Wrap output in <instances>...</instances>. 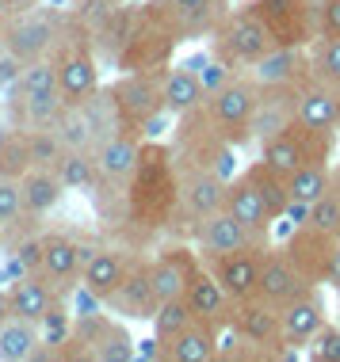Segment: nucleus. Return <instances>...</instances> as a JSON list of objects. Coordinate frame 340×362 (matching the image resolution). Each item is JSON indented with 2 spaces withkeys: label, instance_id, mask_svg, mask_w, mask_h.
Masks as SVG:
<instances>
[{
  "label": "nucleus",
  "instance_id": "1",
  "mask_svg": "<svg viewBox=\"0 0 340 362\" xmlns=\"http://www.w3.org/2000/svg\"><path fill=\"white\" fill-rule=\"evenodd\" d=\"M96 214L130 248H149L180 221V164L176 149L164 141H142L138 164L123 183H96Z\"/></svg>",
  "mask_w": 340,
  "mask_h": 362
},
{
  "label": "nucleus",
  "instance_id": "2",
  "mask_svg": "<svg viewBox=\"0 0 340 362\" xmlns=\"http://www.w3.org/2000/svg\"><path fill=\"white\" fill-rule=\"evenodd\" d=\"M50 62L57 73V95L65 107H76L100 92V54H96L92 31L76 16H65Z\"/></svg>",
  "mask_w": 340,
  "mask_h": 362
},
{
  "label": "nucleus",
  "instance_id": "3",
  "mask_svg": "<svg viewBox=\"0 0 340 362\" xmlns=\"http://www.w3.org/2000/svg\"><path fill=\"white\" fill-rule=\"evenodd\" d=\"M62 358L69 362H130L138 358V344L108 313H76L73 332L62 344Z\"/></svg>",
  "mask_w": 340,
  "mask_h": 362
},
{
  "label": "nucleus",
  "instance_id": "4",
  "mask_svg": "<svg viewBox=\"0 0 340 362\" xmlns=\"http://www.w3.org/2000/svg\"><path fill=\"white\" fill-rule=\"evenodd\" d=\"M271 35L268 27L260 23V16L252 12L249 4L241 8H230L226 16L218 19V27L210 31V57H218L222 65L230 69H252L268 50H271Z\"/></svg>",
  "mask_w": 340,
  "mask_h": 362
},
{
  "label": "nucleus",
  "instance_id": "5",
  "mask_svg": "<svg viewBox=\"0 0 340 362\" xmlns=\"http://www.w3.org/2000/svg\"><path fill=\"white\" fill-rule=\"evenodd\" d=\"M226 325L241 336V344L249 347L252 362H283L287 339H283V320H279V305H271L264 298H245L230 305Z\"/></svg>",
  "mask_w": 340,
  "mask_h": 362
},
{
  "label": "nucleus",
  "instance_id": "6",
  "mask_svg": "<svg viewBox=\"0 0 340 362\" xmlns=\"http://www.w3.org/2000/svg\"><path fill=\"white\" fill-rule=\"evenodd\" d=\"M256 100H260V84L252 73H233L218 92L207 95V115L210 122L218 126V134L226 138L233 149L256 141L252 138V111H256Z\"/></svg>",
  "mask_w": 340,
  "mask_h": 362
},
{
  "label": "nucleus",
  "instance_id": "7",
  "mask_svg": "<svg viewBox=\"0 0 340 362\" xmlns=\"http://www.w3.org/2000/svg\"><path fill=\"white\" fill-rule=\"evenodd\" d=\"M164 69H145V73H119L115 84L108 88V100L115 107L119 130H134L142 134L145 122L157 119L164 111Z\"/></svg>",
  "mask_w": 340,
  "mask_h": 362
},
{
  "label": "nucleus",
  "instance_id": "8",
  "mask_svg": "<svg viewBox=\"0 0 340 362\" xmlns=\"http://www.w3.org/2000/svg\"><path fill=\"white\" fill-rule=\"evenodd\" d=\"M333 145H336V134H325V130H314L306 122H287L283 130L260 138V160H268L276 172L290 175L295 168H302L310 160H333Z\"/></svg>",
  "mask_w": 340,
  "mask_h": 362
},
{
  "label": "nucleus",
  "instance_id": "9",
  "mask_svg": "<svg viewBox=\"0 0 340 362\" xmlns=\"http://www.w3.org/2000/svg\"><path fill=\"white\" fill-rule=\"evenodd\" d=\"M65 27V16L57 8H31L23 16H4L0 19V46L8 54H16L19 62H42V57L54 54L57 35Z\"/></svg>",
  "mask_w": 340,
  "mask_h": 362
},
{
  "label": "nucleus",
  "instance_id": "10",
  "mask_svg": "<svg viewBox=\"0 0 340 362\" xmlns=\"http://www.w3.org/2000/svg\"><path fill=\"white\" fill-rule=\"evenodd\" d=\"M276 46L306 50L322 35V0H249Z\"/></svg>",
  "mask_w": 340,
  "mask_h": 362
},
{
  "label": "nucleus",
  "instance_id": "11",
  "mask_svg": "<svg viewBox=\"0 0 340 362\" xmlns=\"http://www.w3.org/2000/svg\"><path fill=\"white\" fill-rule=\"evenodd\" d=\"M180 164V221L188 225V233H196V225L210 214H218L226 206V175H218L215 168L207 164H196V160H183L176 156ZM180 221H176V233H180Z\"/></svg>",
  "mask_w": 340,
  "mask_h": 362
},
{
  "label": "nucleus",
  "instance_id": "12",
  "mask_svg": "<svg viewBox=\"0 0 340 362\" xmlns=\"http://www.w3.org/2000/svg\"><path fill=\"white\" fill-rule=\"evenodd\" d=\"M145 8L169 27V35L176 38V42L210 38V31L218 27V19L230 12L226 0H145Z\"/></svg>",
  "mask_w": 340,
  "mask_h": 362
},
{
  "label": "nucleus",
  "instance_id": "13",
  "mask_svg": "<svg viewBox=\"0 0 340 362\" xmlns=\"http://www.w3.org/2000/svg\"><path fill=\"white\" fill-rule=\"evenodd\" d=\"M196 244H199V256L203 259H215V256H226V252H241V248H268L271 237H260V233H252L249 225H241L233 214L218 210L210 214V218H203L196 225Z\"/></svg>",
  "mask_w": 340,
  "mask_h": 362
},
{
  "label": "nucleus",
  "instance_id": "14",
  "mask_svg": "<svg viewBox=\"0 0 340 362\" xmlns=\"http://www.w3.org/2000/svg\"><path fill=\"white\" fill-rule=\"evenodd\" d=\"M333 244L336 237L322 233L317 225H295L290 237L283 244L287 259L298 267V275L306 279V286H325V275H329V259H333Z\"/></svg>",
  "mask_w": 340,
  "mask_h": 362
},
{
  "label": "nucleus",
  "instance_id": "15",
  "mask_svg": "<svg viewBox=\"0 0 340 362\" xmlns=\"http://www.w3.org/2000/svg\"><path fill=\"white\" fill-rule=\"evenodd\" d=\"M203 267V256L199 252H191L188 244H169V248H161L157 256L149 259V275H153V293H157V301H172V298H183L191 286V279L199 275Z\"/></svg>",
  "mask_w": 340,
  "mask_h": 362
},
{
  "label": "nucleus",
  "instance_id": "16",
  "mask_svg": "<svg viewBox=\"0 0 340 362\" xmlns=\"http://www.w3.org/2000/svg\"><path fill=\"white\" fill-rule=\"evenodd\" d=\"M111 313H123V317H134V320H153L157 313V293H153V275H149V259L138 252L134 267L126 271V279L119 282V290L103 301Z\"/></svg>",
  "mask_w": 340,
  "mask_h": 362
},
{
  "label": "nucleus",
  "instance_id": "17",
  "mask_svg": "<svg viewBox=\"0 0 340 362\" xmlns=\"http://www.w3.org/2000/svg\"><path fill=\"white\" fill-rule=\"evenodd\" d=\"M271 248V244H268ZM215 279L222 282V290L230 293L233 301H245L256 293V282H260V263H264V248H241V252H226V256H215V259H203Z\"/></svg>",
  "mask_w": 340,
  "mask_h": 362
},
{
  "label": "nucleus",
  "instance_id": "18",
  "mask_svg": "<svg viewBox=\"0 0 340 362\" xmlns=\"http://www.w3.org/2000/svg\"><path fill=\"white\" fill-rule=\"evenodd\" d=\"M295 119L314 126V130L340 134V95H336V88L314 81V76H306L302 84H295Z\"/></svg>",
  "mask_w": 340,
  "mask_h": 362
},
{
  "label": "nucleus",
  "instance_id": "19",
  "mask_svg": "<svg viewBox=\"0 0 340 362\" xmlns=\"http://www.w3.org/2000/svg\"><path fill=\"white\" fill-rule=\"evenodd\" d=\"M279 320H283V339L290 347H310V339L322 332V325L329 320L325 313V298H322V286H310L302 290L295 301H287L279 309Z\"/></svg>",
  "mask_w": 340,
  "mask_h": 362
},
{
  "label": "nucleus",
  "instance_id": "20",
  "mask_svg": "<svg viewBox=\"0 0 340 362\" xmlns=\"http://www.w3.org/2000/svg\"><path fill=\"white\" fill-rule=\"evenodd\" d=\"M306 286V279L298 275V267L287 259L283 248H264V263H260V282H256V298L271 301L283 309L287 301H295Z\"/></svg>",
  "mask_w": 340,
  "mask_h": 362
},
{
  "label": "nucleus",
  "instance_id": "21",
  "mask_svg": "<svg viewBox=\"0 0 340 362\" xmlns=\"http://www.w3.org/2000/svg\"><path fill=\"white\" fill-rule=\"evenodd\" d=\"M81 240L69 237V233H46V252H42V267H38V275L54 286L57 298H65L76 279H81Z\"/></svg>",
  "mask_w": 340,
  "mask_h": 362
},
{
  "label": "nucleus",
  "instance_id": "22",
  "mask_svg": "<svg viewBox=\"0 0 340 362\" xmlns=\"http://www.w3.org/2000/svg\"><path fill=\"white\" fill-rule=\"evenodd\" d=\"M134 259H138V248L123 252V248H100L96 244V256L81 267V286L92 290L100 301H108L119 290V282L126 279V271L134 267Z\"/></svg>",
  "mask_w": 340,
  "mask_h": 362
},
{
  "label": "nucleus",
  "instance_id": "23",
  "mask_svg": "<svg viewBox=\"0 0 340 362\" xmlns=\"http://www.w3.org/2000/svg\"><path fill=\"white\" fill-rule=\"evenodd\" d=\"M142 134L134 130H115L108 134L100 145H96V168H100V183H123L126 175L134 172L138 164V153H142Z\"/></svg>",
  "mask_w": 340,
  "mask_h": 362
},
{
  "label": "nucleus",
  "instance_id": "24",
  "mask_svg": "<svg viewBox=\"0 0 340 362\" xmlns=\"http://www.w3.org/2000/svg\"><path fill=\"white\" fill-rule=\"evenodd\" d=\"M249 73L264 88H295L310 76V57L298 46H271Z\"/></svg>",
  "mask_w": 340,
  "mask_h": 362
},
{
  "label": "nucleus",
  "instance_id": "25",
  "mask_svg": "<svg viewBox=\"0 0 340 362\" xmlns=\"http://www.w3.org/2000/svg\"><path fill=\"white\" fill-rule=\"evenodd\" d=\"M226 214H233L241 225H249L252 233H260V237H271V225H276V218H271L268 202L260 199V191L252 187V180L245 172L233 175V180L226 183V206H222Z\"/></svg>",
  "mask_w": 340,
  "mask_h": 362
},
{
  "label": "nucleus",
  "instance_id": "26",
  "mask_svg": "<svg viewBox=\"0 0 340 362\" xmlns=\"http://www.w3.org/2000/svg\"><path fill=\"white\" fill-rule=\"evenodd\" d=\"M183 301L191 305V313H196V320H210V325H226L230 320V305H233V298L226 290H222V282L215 279V271L203 263L199 267V275L191 279V286L188 293H183Z\"/></svg>",
  "mask_w": 340,
  "mask_h": 362
},
{
  "label": "nucleus",
  "instance_id": "27",
  "mask_svg": "<svg viewBox=\"0 0 340 362\" xmlns=\"http://www.w3.org/2000/svg\"><path fill=\"white\" fill-rule=\"evenodd\" d=\"M218 325L210 320H191L180 336L164 344V362H215L218 358Z\"/></svg>",
  "mask_w": 340,
  "mask_h": 362
},
{
  "label": "nucleus",
  "instance_id": "28",
  "mask_svg": "<svg viewBox=\"0 0 340 362\" xmlns=\"http://www.w3.org/2000/svg\"><path fill=\"white\" fill-rule=\"evenodd\" d=\"M295 122V88H264L260 84V100L252 111V138H268V134L283 130Z\"/></svg>",
  "mask_w": 340,
  "mask_h": 362
},
{
  "label": "nucleus",
  "instance_id": "29",
  "mask_svg": "<svg viewBox=\"0 0 340 362\" xmlns=\"http://www.w3.org/2000/svg\"><path fill=\"white\" fill-rule=\"evenodd\" d=\"M203 103H207V88H203L199 73L191 65H169V73H164V111L172 119H180V115L196 111Z\"/></svg>",
  "mask_w": 340,
  "mask_h": 362
},
{
  "label": "nucleus",
  "instance_id": "30",
  "mask_svg": "<svg viewBox=\"0 0 340 362\" xmlns=\"http://www.w3.org/2000/svg\"><path fill=\"white\" fill-rule=\"evenodd\" d=\"M19 194H23V214L27 218H46L65 194V183L57 180L54 168H31L19 180Z\"/></svg>",
  "mask_w": 340,
  "mask_h": 362
},
{
  "label": "nucleus",
  "instance_id": "31",
  "mask_svg": "<svg viewBox=\"0 0 340 362\" xmlns=\"http://www.w3.org/2000/svg\"><path fill=\"white\" fill-rule=\"evenodd\" d=\"M8 301H12V317L42 320V313L57 301V293L42 275H19L12 286H8Z\"/></svg>",
  "mask_w": 340,
  "mask_h": 362
},
{
  "label": "nucleus",
  "instance_id": "32",
  "mask_svg": "<svg viewBox=\"0 0 340 362\" xmlns=\"http://www.w3.org/2000/svg\"><path fill=\"white\" fill-rule=\"evenodd\" d=\"M38 347H42L38 320L8 317L4 325H0V362H31Z\"/></svg>",
  "mask_w": 340,
  "mask_h": 362
},
{
  "label": "nucleus",
  "instance_id": "33",
  "mask_svg": "<svg viewBox=\"0 0 340 362\" xmlns=\"http://www.w3.org/2000/svg\"><path fill=\"white\" fill-rule=\"evenodd\" d=\"M57 180L65 191H92L100 183V168H96V149H62L54 164Z\"/></svg>",
  "mask_w": 340,
  "mask_h": 362
},
{
  "label": "nucleus",
  "instance_id": "34",
  "mask_svg": "<svg viewBox=\"0 0 340 362\" xmlns=\"http://www.w3.org/2000/svg\"><path fill=\"white\" fill-rule=\"evenodd\" d=\"M245 175L252 180V187L260 191V199L268 202V210H271V218L276 221H283V214L290 206V191H287V175L283 172H276L268 160H252Z\"/></svg>",
  "mask_w": 340,
  "mask_h": 362
},
{
  "label": "nucleus",
  "instance_id": "35",
  "mask_svg": "<svg viewBox=\"0 0 340 362\" xmlns=\"http://www.w3.org/2000/svg\"><path fill=\"white\" fill-rule=\"evenodd\" d=\"M329 180H333V160H310V164H302V168H295L287 175V191L295 202H310V206H314V202L329 191Z\"/></svg>",
  "mask_w": 340,
  "mask_h": 362
},
{
  "label": "nucleus",
  "instance_id": "36",
  "mask_svg": "<svg viewBox=\"0 0 340 362\" xmlns=\"http://www.w3.org/2000/svg\"><path fill=\"white\" fill-rule=\"evenodd\" d=\"M306 57H310V76H314V81L340 88V38L317 35L314 42L306 46Z\"/></svg>",
  "mask_w": 340,
  "mask_h": 362
},
{
  "label": "nucleus",
  "instance_id": "37",
  "mask_svg": "<svg viewBox=\"0 0 340 362\" xmlns=\"http://www.w3.org/2000/svg\"><path fill=\"white\" fill-rule=\"evenodd\" d=\"M31 172V153H27V134L23 130H4L0 134V175L8 180H23Z\"/></svg>",
  "mask_w": 340,
  "mask_h": 362
},
{
  "label": "nucleus",
  "instance_id": "38",
  "mask_svg": "<svg viewBox=\"0 0 340 362\" xmlns=\"http://www.w3.org/2000/svg\"><path fill=\"white\" fill-rule=\"evenodd\" d=\"M191 320H196V313H191L188 301H183V298H172V301H161L149 325H153V336H157L161 344H169V339L180 336V332L188 328Z\"/></svg>",
  "mask_w": 340,
  "mask_h": 362
},
{
  "label": "nucleus",
  "instance_id": "39",
  "mask_svg": "<svg viewBox=\"0 0 340 362\" xmlns=\"http://www.w3.org/2000/svg\"><path fill=\"white\" fill-rule=\"evenodd\" d=\"M310 225H317L329 237H340V164L333 168V180H329V191L310 206Z\"/></svg>",
  "mask_w": 340,
  "mask_h": 362
},
{
  "label": "nucleus",
  "instance_id": "40",
  "mask_svg": "<svg viewBox=\"0 0 340 362\" xmlns=\"http://www.w3.org/2000/svg\"><path fill=\"white\" fill-rule=\"evenodd\" d=\"M38 332H42V344L46 347H54L57 351V358H62V344L69 339V332H73V313L65 309V301L57 298L50 309L42 313V320H38Z\"/></svg>",
  "mask_w": 340,
  "mask_h": 362
},
{
  "label": "nucleus",
  "instance_id": "41",
  "mask_svg": "<svg viewBox=\"0 0 340 362\" xmlns=\"http://www.w3.org/2000/svg\"><path fill=\"white\" fill-rule=\"evenodd\" d=\"M12 88H19L23 95H50V92H57L54 62H50V57H42V62H27L23 73H19V81Z\"/></svg>",
  "mask_w": 340,
  "mask_h": 362
},
{
  "label": "nucleus",
  "instance_id": "42",
  "mask_svg": "<svg viewBox=\"0 0 340 362\" xmlns=\"http://www.w3.org/2000/svg\"><path fill=\"white\" fill-rule=\"evenodd\" d=\"M27 134V153H31V168H54L62 156V141H57L54 126H35Z\"/></svg>",
  "mask_w": 340,
  "mask_h": 362
},
{
  "label": "nucleus",
  "instance_id": "43",
  "mask_svg": "<svg viewBox=\"0 0 340 362\" xmlns=\"http://www.w3.org/2000/svg\"><path fill=\"white\" fill-rule=\"evenodd\" d=\"M27 214H23V194H19V180H8V175H0V225H4V233L19 225Z\"/></svg>",
  "mask_w": 340,
  "mask_h": 362
},
{
  "label": "nucleus",
  "instance_id": "44",
  "mask_svg": "<svg viewBox=\"0 0 340 362\" xmlns=\"http://www.w3.org/2000/svg\"><path fill=\"white\" fill-rule=\"evenodd\" d=\"M306 355L314 362H340V325H322V332H317L314 339H310Z\"/></svg>",
  "mask_w": 340,
  "mask_h": 362
},
{
  "label": "nucleus",
  "instance_id": "45",
  "mask_svg": "<svg viewBox=\"0 0 340 362\" xmlns=\"http://www.w3.org/2000/svg\"><path fill=\"white\" fill-rule=\"evenodd\" d=\"M42 252H46V237H19L12 256L23 263L31 275H38V267H42Z\"/></svg>",
  "mask_w": 340,
  "mask_h": 362
},
{
  "label": "nucleus",
  "instance_id": "46",
  "mask_svg": "<svg viewBox=\"0 0 340 362\" xmlns=\"http://www.w3.org/2000/svg\"><path fill=\"white\" fill-rule=\"evenodd\" d=\"M196 73H199L203 88H207V95H210V92H218V88L226 84V81H230V76L237 73V69H230V65H222L218 57H210V54H207V57H203V65H199Z\"/></svg>",
  "mask_w": 340,
  "mask_h": 362
},
{
  "label": "nucleus",
  "instance_id": "47",
  "mask_svg": "<svg viewBox=\"0 0 340 362\" xmlns=\"http://www.w3.org/2000/svg\"><path fill=\"white\" fill-rule=\"evenodd\" d=\"M19 73H23V62H19L16 54L0 50V92H8V88L19 81Z\"/></svg>",
  "mask_w": 340,
  "mask_h": 362
},
{
  "label": "nucleus",
  "instance_id": "48",
  "mask_svg": "<svg viewBox=\"0 0 340 362\" xmlns=\"http://www.w3.org/2000/svg\"><path fill=\"white\" fill-rule=\"evenodd\" d=\"M322 35L340 38V0H322Z\"/></svg>",
  "mask_w": 340,
  "mask_h": 362
},
{
  "label": "nucleus",
  "instance_id": "49",
  "mask_svg": "<svg viewBox=\"0 0 340 362\" xmlns=\"http://www.w3.org/2000/svg\"><path fill=\"white\" fill-rule=\"evenodd\" d=\"M138 358H153V362H164V344H161L157 336L142 339V344H138Z\"/></svg>",
  "mask_w": 340,
  "mask_h": 362
},
{
  "label": "nucleus",
  "instance_id": "50",
  "mask_svg": "<svg viewBox=\"0 0 340 362\" xmlns=\"http://www.w3.org/2000/svg\"><path fill=\"white\" fill-rule=\"evenodd\" d=\"M325 286L340 293V237L333 244V259H329V275H325Z\"/></svg>",
  "mask_w": 340,
  "mask_h": 362
},
{
  "label": "nucleus",
  "instance_id": "51",
  "mask_svg": "<svg viewBox=\"0 0 340 362\" xmlns=\"http://www.w3.org/2000/svg\"><path fill=\"white\" fill-rule=\"evenodd\" d=\"M38 4H42V0H4V16H23V12H31V8H38Z\"/></svg>",
  "mask_w": 340,
  "mask_h": 362
},
{
  "label": "nucleus",
  "instance_id": "52",
  "mask_svg": "<svg viewBox=\"0 0 340 362\" xmlns=\"http://www.w3.org/2000/svg\"><path fill=\"white\" fill-rule=\"evenodd\" d=\"M283 218H290L295 225H306L310 221V202H295V199H290V206H287Z\"/></svg>",
  "mask_w": 340,
  "mask_h": 362
},
{
  "label": "nucleus",
  "instance_id": "53",
  "mask_svg": "<svg viewBox=\"0 0 340 362\" xmlns=\"http://www.w3.org/2000/svg\"><path fill=\"white\" fill-rule=\"evenodd\" d=\"M12 317V301H8V290H0V325Z\"/></svg>",
  "mask_w": 340,
  "mask_h": 362
},
{
  "label": "nucleus",
  "instance_id": "54",
  "mask_svg": "<svg viewBox=\"0 0 340 362\" xmlns=\"http://www.w3.org/2000/svg\"><path fill=\"white\" fill-rule=\"evenodd\" d=\"M0 16H4V0H0Z\"/></svg>",
  "mask_w": 340,
  "mask_h": 362
},
{
  "label": "nucleus",
  "instance_id": "55",
  "mask_svg": "<svg viewBox=\"0 0 340 362\" xmlns=\"http://www.w3.org/2000/svg\"><path fill=\"white\" fill-rule=\"evenodd\" d=\"M0 240H4V225H0Z\"/></svg>",
  "mask_w": 340,
  "mask_h": 362
},
{
  "label": "nucleus",
  "instance_id": "56",
  "mask_svg": "<svg viewBox=\"0 0 340 362\" xmlns=\"http://www.w3.org/2000/svg\"><path fill=\"white\" fill-rule=\"evenodd\" d=\"M336 95H340V88H336Z\"/></svg>",
  "mask_w": 340,
  "mask_h": 362
},
{
  "label": "nucleus",
  "instance_id": "57",
  "mask_svg": "<svg viewBox=\"0 0 340 362\" xmlns=\"http://www.w3.org/2000/svg\"><path fill=\"white\" fill-rule=\"evenodd\" d=\"M0 50H4V46H0Z\"/></svg>",
  "mask_w": 340,
  "mask_h": 362
},
{
  "label": "nucleus",
  "instance_id": "58",
  "mask_svg": "<svg viewBox=\"0 0 340 362\" xmlns=\"http://www.w3.org/2000/svg\"><path fill=\"white\" fill-rule=\"evenodd\" d=\"M336 298H340V293H336Z\"/></svg>",
  "mask_w": 340,
  "mask_h": 362
}]
</instances>
